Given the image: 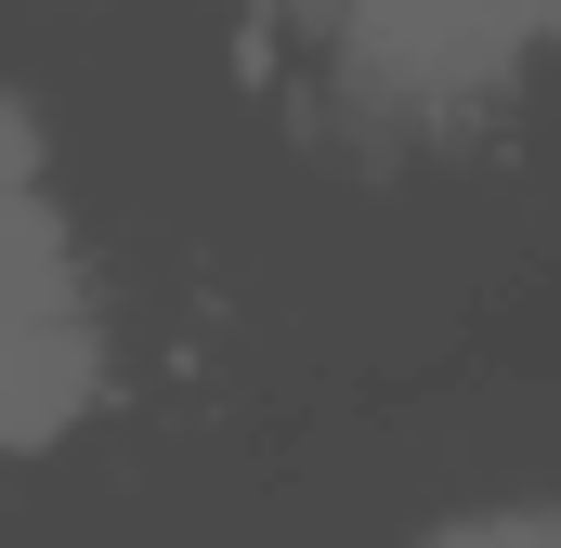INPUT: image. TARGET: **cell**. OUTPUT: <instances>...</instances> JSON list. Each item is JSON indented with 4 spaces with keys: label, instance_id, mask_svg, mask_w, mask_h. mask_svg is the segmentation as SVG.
<instances>
[{
    "label": "cell",
    "instance_id": "cell-1",
    "mask_svg": "<svg viewBox=\"0 0 561 548\" xmlns=\"http://www.w3.org/2000/svg\"><path fill=\"white\" fill-rule=\"evenodd\" d=\"M549 0H340V39H353V79L392 92V105H457V92H496L523 53H536Z\"/></svg>",
    "mask_w": 561,
    "mask_h": 548
},
{
    "label": "cell",
    "instance_id": "cell-2",
    "mask_svg": "<svg viewBox=\"0 0 561 548\" xmlns=\"http://www.w3.org/2000/svg\"><path fill=\"white\" fill-rule=\"evenodd\" d=\"M39 313H79V274H66L53 196H39V132L0 92V327H39Z\"/></svg>",
    "mask_w": 561,
    "mask_h": 548
},
{
    "label": "cell",
    "instance_id": "cell-3",
    "mask_svg": "<svg viewBox=\"0 0 561 548\" xmlns=\"http://www.w3.org/2000/svg\"><path fill=\"white\" fill-rule=\"evenodd\" d=\"M92 379H105V353H92V327H79V313H39V327H0V457H26V444L79 431V406H92Z\"/></svg>",
    "mask_w": 561,
    "mask_h": 548
},
{
    "label": "cell",
    "instance_id": "cell-4",
    "mask_svg": "<svg viewBox=\"0 0 561 548\" xmlns=\"http://www.w3.org/2000/svg\"><path fill=\"white\" fill-rule=\"evenodd\" d=\"M444 548H549V523L536 510H496V523H470V536H444Z\"/></svg>",
    "mask_w": 561,
    "mask_h": 548
}]
</instances>
